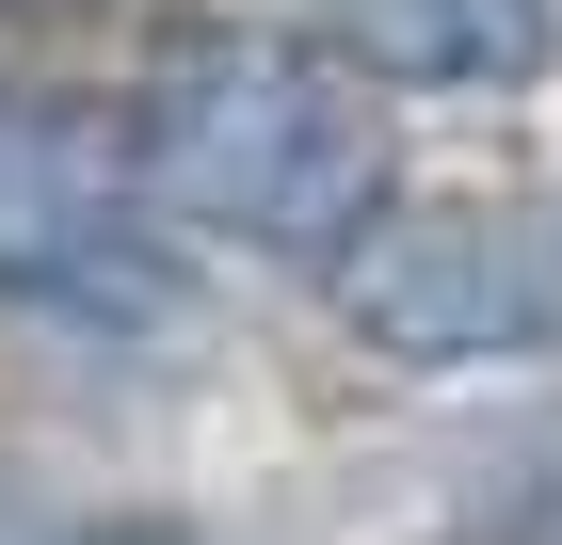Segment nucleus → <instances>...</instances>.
<instances>
[{
    "mask_svg": "<svg viewBox=\"0 0 562 545\" xmlns=\"http://www.w3.org/2000/svg\"><path fill=\"white\" fill-rule=\"evenodd\" d=\"M130 177L161 225H210L241 257H322V273L386 209L370 96L290 33H177L130 96Z\"/></svg>",
    "mask_w": 562,
    "mask_h": 545,
    "instance_id": "obj_1",
    "label": "nucleus"
},
{
    "mask_svg": "<svg viewBox=\"0 0 562 545\" xmlns=\"http://www.w3.org/2000/svg\"><path fill=\"white\" fill-rule=\"evenodd\" d=\"M338 321L386 370H498L562 337V177H450L386 193L338 257Z\"/></svg>",
    "mask_w": 562,
    "mask_h": 545,
    "instance_id": "obj_2",
    "label": "nucleus"
},
{
    "mask_svg": "<svg viewBox=\"0 0 562 545\" xmlns=\"http://www.w3.org/2000/svg\"><path fill=\"white\" fill-rule=\"evenodd\" d=\"M0 305L65 337H161L193 305L177 225L130 177V128H97L81 96H33V81H0Z\"/></svg>",
    "mask_w": 562,
    "mask_h": 545,
    "instance_id": "obj_3",
    "label": "nucleus"
},
{
    "mask_svg": "<svg viewBox=\"0 0 562 545\" xmlns=\"http://www.w3.org/2000/svg\"><path fill=\"white\" fill-rule=\"evenodd\" d=\"M65 545H193L177 513H113V530H65Z\"/></svg>",
    "mask_w": 562,
    "mask_h": 545,
    "instance_id": "obj_5",
    "label": "nucleus"
},
{
    "mask_svg": "<svg viewBox=\"0 0 562 545\" xmlns=\"http://www.w3.org/2000/svg\"><path fill=\"white\" fill-rule=\"evenodd\" d=\"M338 65L402 96H515L562 65V0H305Z\"/></svg>",
    "mask_w": 562,
    "mask_h": 545,
    "instance_id": "obj_4",
    "label": "nucleus"
}]
</instances>
